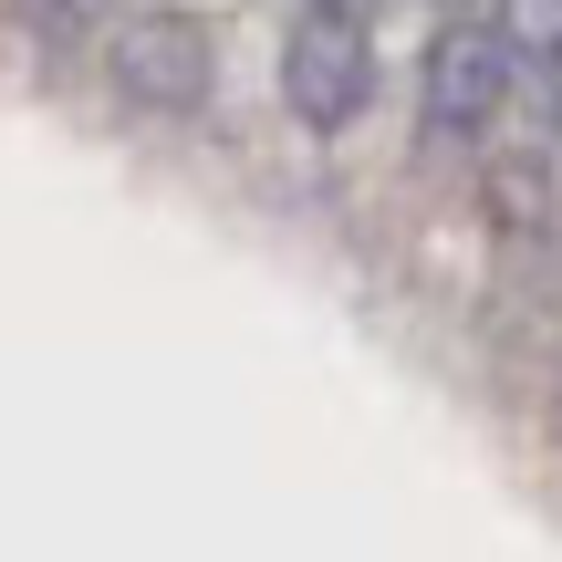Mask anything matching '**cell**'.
Instances as JSON below:
<instances>
[{"label":"cell","instance_id":"6da1fadb","mask_svg":"<svg viewBox=\"0 0 562 562\" xmlns=\"http://www.w3.org/2000/svg\"><path fill=\"white\" fill-rule=\"evenodd\" d=\"M375 94V53H364V0H302L292 42H281V104L313 136H344Z\"/></svg>","mask_w":562,"mask_h":562},{"label":"cell","instance_id":"7a4b0ae2","mask_svg":"<svg viewBox=\"0 0 562 562\" xmlns=\"http://www.w3.org/2000/svg\"><path fill=\"white\" fill-rule=\"evenodd\" d=\"M417 104H427L438 136L480 146L490 125H501V104H510V32H501V21H448V32L427 42Z\"/></svg>","mask_w":562,"mask_h":562},{"label":"cell","instance_id":"3957f363","mask_svg":"<svg viewBox=\"0 0 562 562\" xmlns=\"http://www.w3.org/2000/svg\"><path fill=\"white\" fill-rule=\"evenodd\" d=\"M531 83H542V115L562 125V42H542V53H531Z\"/></svg>","mask_w":562,"mask_h":562}]
</instances>
